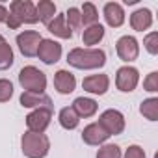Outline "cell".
<instances>
[{"label":"cell","instance_id":"obj_1","mask_svg":"<svg viewBox=\"0 0 158 158\" xmlns=\"http://www.w3.org/2000/svg\"><path fill=\"white\" fill-rule=\"evenodd\" d=\"M67 61L76 69H101L106 63V52L102 48H73Z\"/></svg>","mask_w":158,"mask_h":158},{"label":"cell","instance_id":"obj_2","mask_svg":"<svg viewBox=\"0 0 158 158\" xmlns=\"http://www.w3.org/2000/svg\"><path fill=\"white\" fill-rule=\"evenodd\" d=\"M21 149L26 158H45L50 151V139L45 134L24 132L21 138Z\"/></svg>","mask_w":158,"mask_h":158},{"label":"cell","instance_id":"obj_3","mask_svg":"<svg viewBox=\"0 0 158 158\" xmlns=\"http://www.w3.org/2000/svg\"><path fill=\"white\" fill-rule=\"evenodd\" d=\"M19 84L24 91L32 93H45L47 89V74L34 65H26L19 71Z\"/></svg>","mask_w":158,"mask_h":158},{"label":"cell","instance_id":"obj_4","mask_svg":"<svg viewBox=\"0 0 158 158\" xmlns=\"http://www.w3.org/2000/svg\"><path fill=\"white\" fill-rule=\"evenodd\" d=\"M10 15H13L21 24H35L37 13H35V4L30 0H13L10 4Z\"/></svg>","mask_w":158,"mask_h":158},{"label":"cell","instance_id":"obj_5","mask_svg":"<svg viewBox=\"0 0 158 158\" xmlns=\"http://www.w3.org/2000/svg\"><path fill=\"white\" fill-rule=\"evenodd\" d=\"M139 82V71L136 67H130V65H125V67H119L117 73H115V86L119 91L123 93H130L136 89Z\"/></svg>","mask_w":158,"mask_h":158},{"label":"cell","instance_id":"obj_6","mask_svg":"<svg viewBox=\"0 0 158 158\" xmlns=\"http://www.w3.org/2000/svg\"><path fill=\"white\" fill-rule=\"evenodd\" d=\"M97 123H99L110 136H117V134H121V132L125 130V115H123L119 110H114V108L104 110V112L101 114V117H99Z\"/></svg>","mask_w":158,"mask_h":158},{"label":"cell","instance_id":"obj_7","mask_svg":"<svg viewBox=\"0 0 158 158\" xmlns=\"http://www.w3.org/2000/svg\"><path fill=\"white\" fill-rule=\"evenodd\" d=\"M41 34L39 32H34V30H28V32H23L17 35V47L21 50L23 56L26 58H34L37 56V48H39V43H41Z\"/></svg>","mask_w":158,"mask_h":158},{"label":"cell","instance_id":"obj_8","mask_svg":"<svg viewBox=\"0 0 158 158\" xmlns=\"http://www.w3.org/2000/svg\"><path fill=\"white\" fill-rule=\"evenodd\" d=\"M115 50H117V56H119L123 61L130 63V61L138 60V56H139V43H138V39L132 37V35H123V37L117 39Z\"/></svg>","mask_w":158,"mask_h":158},{"label":"cell","instance_id":"obj_9","mask_svg":"<svg viewBox=\"0 0 158 158\" xmlns=\"http://www.w3.org/2000/svg\"><path fill=\"white\" fill-rule=\"evenodd\" d=\"M50 119H52V112L50 110H45V108L34 110V112H30L26 115V128H28V132L43 134L48 128Z\"/></svg>","mask_w":158,"mask_h":158},{"label":"cell","instance_id":"obj_10","mask_svg":"<svg viewBox=\"0 0 158 158\" xmlns=\"http://www.w3.org/2000/svg\"><path fill=\"white\" fill-rule=\"evenodd\" d=\"M37 58L47 63V65H52L56 61H60L61 58V45L54 39H41L39 43V48H37Z\"/></svg>","mask_w":158,"mask_h":158},{"label":"cell","instance_id":"obj_11","mask_svg":"<svg viewBox=\"0 0 158 158\" xmlns=\"http://www.w3.org/2000/svg\"><path fill=\"white\" fill-rule=\"evenodd\" d=\"M19 102H21V106H23V108H35V110L45 108V110H50V112L54 110V106H52V99H50L47 93L23 91V95H21Z\"/></svg>","mask_w":158,"mask_h":158},{"label":"cell","instance_id":"obj_12","mask_svg":"<svg viewBox=\"0 0 158 158\" xmlns=\"http://www.w3.org/2000/svg\"><path fill=\"white\" fill-rule=\"evenodd\" d=\"M82 88L88 93L104 95L108 91V88H110V78H108V74H91V76H86L84 80H82Z\"/></svg>","mask_w":158,"mask_h":158},{"label":"cell","instance_id":"obj_13","mask_svg":"<svg viewBox=\"0 0 158 158\" xmlns=\"http://www.w3.org/2000/svg\"><path fill=\"white\" fill-rule=\"evenodd\" d=\"M54 88H56V91L61 93V95L73 93L74 88H76V78H74V74L69 73V71H65V69H60V71L54 74Z\"/></svg>","mask_w":158,"mask_h":158},{"label":"cell","instance_id":"obj_14","mask_svg":"<svg viewBox=\"0 0 158 158\" xmlns=\"http://www.w3.org/2000/svg\"><path fill=\"white\" fill-rule=\"evenodd\" d=\"M108 138H110V134H108L99 123L88 125V127L84 128V132H82V139H84V143H88V145H102V143H106Z\"/></svg>","mask_w":158,"mask_h":158},{"label":"cell","instance_id":"obj_15","mask_svg":"<svg viewBox=\"0 0 158 158\" xmlns=\"http://www.w3.org/2000/svg\"><path fill=\"white\" fill-rule=\"evenodd\" d=\"M102 13H104V21H106V24L112 26V28H119V26L125 23V11H123V6L117 4V2H108V4H104Z\"/></svg>","mask_w":158,"mask_h":158},{"label":"cell","instance_id":"obj_16","mask_svg":"<svg viewBox=\"0 0 158 158\" xmlns=\"http://www.w3.org/2000/svg\"><path fill=\"white\" fill-rule=\"evenodd\" d=\"M130 26H132V30H136V32L149 30V28L152 26V13H151V10H147V8L136 10V11L130 15Z\"/></svg>","mask_w":158,"mask_h":158},{"label":"cell","instance_id":"obj_17","mask_svg":"<svg viewBox=\"0 0 158 158\" xmlns=\"http://www.w3.org/2000/svg\"><path fill=\"white\" fill-rule=\"evenodd\" d=\"M74 112H76V115L78 117H84V119H88V117H93L95 114H97V102L93 101V99H88V97H78V99H74V102H73V106H71Z\"/></svg>","mask_w":158,"mask_h":158},{"label":"cell","instance_id":"obj_18","mask_svg":"<svg viewBox=\"0 0 158 158\" xmlns=\"http://www.w3.org/2000/svg\"><path fill=\"white\" fill-rule=\"evenodd\" d=\"M47 30H48L52 35L60 37V39H71V37H73V32H71V28H69L67 23H65V15H56V17L47 24Z\"/></svg>","mask_w":158,"mask_h":158},{"label":"cell","instance_id":"obj_19","mask_svg":"<svg viewBox=\"0 0 158 158\" xmlns=\"http://www.w3.org/2000/svg\"><path fill=\"white\" fill-rule=\"evenodd\" d=\"M104 37V26L102 24H93V26H88L82 34V43L88 45V47H93V45H99Z\"/></svg>","mask_w":158,"mask_h":158},{"label":"cell","instance_id":"obj_20","mask_svg":"<svg viewBox=\"0 0 158 158\" xmlns=\"http://www.w3.org/2000/svg\"><path fill=\"white\" fill-rule=\"evenodd\" d=\"M58 121H60V125H61L65 130H74V128L78 127V123H80V117L76 115V112H74L71 106H65V108L60 110Z\"/></svg>","mask_w":158,"mask_h":158},{"label":"cell","instance_id":"obj_21","mask_svg":"<svg viewBox=\"0 0 158 158\" xmlns=\"http://www.w3.org/2000/svg\"><path fill=\"white\" fill-rule=\"evenodd\" d=\"M35 13H37V19L45 24H48L54 17H56V6L50 0H41V2L35 6Z\"/></svg>","mask_w":158,"mask_h":158},{"label":"cell","instance_id":"obj_22","mask_svg":"<svg viewBox=\"0 0 158 158\" xmlns=\"http://www.w3.org/2000/svg\"><path fill=\"white\" fill-rule=\"evenodd\" d=\"M139 114L149 121H158V99L156 97L145 99L139 106Z\"/></svg>","mask_w":158,"mask_h":158},{"label":"cell","instance_id":"obj_23","mask_svg":"<svg viewBox=\"0 0 158 158\" xmlns=\"http://www.w3.org/2000/svg\"><path fill=\"white\" fill-rule=\"evenodd\" d=\"M80 15H82V26H93V24H99V11L95 8V4L91 2H86L80 10Z\"/></svg>","mask_w":158,"mask_h":158},{"label":"cell","instance_id":"obj_24","mask_svg":"<svg viewBox=\"0 0 158 158\" xmlns=\"http://www.w3.org/2000/svg\"><path fill=\"white\" fill-rule=\"evenodd\" d=\"M65 23L67 26L73 30H80L82 28V15H80V10L78 8H69L67 13H65Z\"/></svg>","mask_w":158,"mask_h":158},{"label":"cell","instance_id":"obj_25","mask_svg":"<svg viewBox=\"0 0 158 158\" xmlns=\"http://www.w3.org/2000/svg\"><path fill=\"white\" fill-rule=\"evenodd\" d=\"M13 50H11V47L8 45V43H4V45H0V71H6V69H10L11 65H13Z\"/></svg>","mask_w":158,"mask_h":158},{"label":"cell","instance_id":"obj_26","mask_svg":"<svg viewBox=\"0 0 158 158\" xmlns=\"http://www.w3.org/2000/svg\"><path fill=\"white\" fill-rule=\"evenodd\" d=\"M97 158H121V147L115 143H106L99 149Z\"/></svg>","mask_w":158,"mask_h":158},{"label":"cell","instance_id":"obj_27","mask_svg":"<svg viewBox=\"0 0 158 158\" xmlns=\"http://www.w3.org/2000/svg\"><path fill=\"white\" fill-rule=\"evenodd\" d=\"M143 47H145V50H147L149 54L156 56V54H158V32L147 34L145 39H143Z\"/></svg>","mask_w":158,"mask_h":158},{"label":"cell","instance_id":"obj_28","mask_svg":"<svg viewBox=\"0 0 158 158\" xmlns=\"http://www.w3.org/2000/svg\"><path fill=\"white\" fill-rule=\"evenodd\" d=\"M13 97V84L6 78H0V102H8Z\"/></svg>","mask_w":158,"mask_h":158},{"label":"cell","instance_id":"obj_29","mask_svg":"<svg viewBox=\"0 0 158 158\" xmlns=\"http://www.w3.org/2000/svg\"><path fill=\"white\" fill-rule=\"evenodd\" d=\"M143 89L149 91V93H156L158 91V73L156 71L147 74V78L143 80Z\"/></svg>","mask_w":158,"mask_h":158},{"label":"cell","instance_id":"obj_30","mask_svg":"<svg viewBox=\"0 0 158 158\" xmlns=\"http://www.w3.org/2000/svg\"><path fill=\"white\" fill-rule=\"evenodd\" d=\"M123 158H147V156H145V151L139 145H130L125 151V156Z\"/></svg>","mask_w":158,"mask_h":158},{"label":"cell","instance_id":"obj_31","mask_svg":"<svg viewBox=\"0 0 158 158\" xmlns=\"http://www.w3.org/2000/svg\"><path fill=\"white\" fill-rule=\"evenodd\" d=\"M8 15H10L8 8H6V6H2V4H0V23H6V21H8Z\"/></svg>","mask_w":158,"mask_h":158},{"label":"cell","instance_id":"obj_32","mask_svg":"<svg viewBox=\"0 0 158 158\" xmlns=\"http://www.w3.org/2000/svg\"><path fill=\"white\" fill-rule=\"evenodd\" d=\"M4 43H6V39H4V35H2V34H0V45H4Z\"/></svg>","mask_w":158,"mask_h":158}]
</instances>
